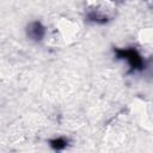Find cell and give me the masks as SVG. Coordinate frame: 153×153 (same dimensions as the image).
<instances>
[{"mask_svg": "<svg viewBox=\"0 0 153 153\" xmlns=\"http://www.w3.org/2000/svg\"><path fill=\"white\" fill-rule=\"evenodd\" d=\"M115 54L118 59L127 60L131 71H141L143 68V60L135 49H115Z\"/></svg>", "mask_w": 153, "mask_h": 153, "instance_id": "1", "label": "cell"}, {"mask_svg": "<svg viewBox=\"0 0 153 153\" xmlns=\"http://www.w3.org/2000/svg\"><path fill=\"white\" fill-rule=\"evenodd\" d=\"M26 33H27V36L31 39H33V41H41L44 37L45 30H44V26L39 22H32V23H30L27 25Z\"/></svg>", "mask_w": 153, "mask_h": 153, "instance_id": "2", "label": "cell"}, {"mask_svg": "<svg viewBox=\"0 0 153 153\" xmlns=\"http://www.w3.org/2000/svg\"><path fill=\"white\" fill-rule=\"evenodd\" d=\"M87 18L92 22H96V23H99V24H104L108 22V18L102 16L100 13H98L97 11H91L88 14H87Z\"/></svg>", "mask_w": 153, "mask_h": 153, "instance_id": "3", "label": "cell"}, {"mask_svg": "<svg viewBox=\"0 0 153 153\" xmlns=\"http://www.w3.org/2000/svg\"><path fill=\"white\" fill-rule=\"evenodd\" d=\"M66 145H67V141L65 139H62V137H57V139H54V140L50 141V146L54 149H57V151L63 149L66 147Z\"/></svg>", "mask_w": 153, "mask_h": 153, "instance_id": "4", "label": "cell"}]
</instances>
